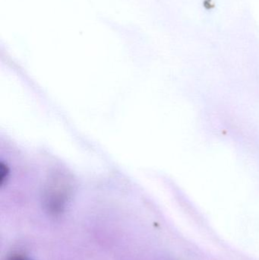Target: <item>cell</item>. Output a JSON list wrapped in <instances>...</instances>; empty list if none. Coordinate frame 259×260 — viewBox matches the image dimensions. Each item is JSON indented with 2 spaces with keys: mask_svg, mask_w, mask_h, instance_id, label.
<instances>
[{
  "mask_svg": "<svg viewBox=\"0 0 259 260\" xmlns=\"http://www.w3.org/2000/svg\"><path fill=\"white\" fill-rule=\"evenodd\" d=\"M9 260H26V259H23V258L14 257V258H12V259H9Z\"/></svg>",
  "mask_w": 259,
  "mask_h": 260,
  "instance_id": "cell-1",
  "label": "cell"
}]
</instances>
